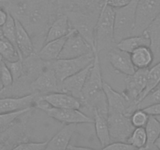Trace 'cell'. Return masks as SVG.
I'll return each instance as SVG.
<instances>
[{
    "label": "cell",
    "mask_w": 160,
    "mask_h": 150,
    "mask_svg": "<svg viewBox=\"0 0 160 150\" xmlns=\"http://www.w3.org/2000/svg\"><path fill=\"white\" fill-rule=\"evenodd\" d=\"M40 97L51 106L64 109H78L81 107V102L70 93L56 92L41 95Z\"/></svg>",
    "instance_id": "15"
},
{
    "label": "cell",
    "mask_w": 160,
    "mask_h": 150,
    "mask_svg": "<svg viewBox=\"0 0 160 150\" xmlns=\"http://www.w3.org/2000/svg\"><path fill=\"white\" fill-rule=\"evenodd\" d=\"M0 58H1V56H0Z\"/></svg>",
    "instance_id": "46"
},
{
    "label": "cell",
    "mask_w": 160,
    "mask_h": 150,
    "mask_svg": "<svg viewBox=\"0 0 160 150\" xmlns=\"http://www.w3.org/2000/svg\"><path fill=\"white\" fill-rule=\"evenodd\" d=\"M31 107H30L24 109L14 111V112H2V113H0V129L9 125L14 120H17L18 117H20V116L23 115V114L31 111Z\"/></svg>",
    "instance_id": "32"
},
{
    "label": "cell",
    "mask_w": 160,
    "mask_h": 150,
    "mask_svg": "<svg viewBox=\"0 0 160 150\" xmlns=\"http://www.w3.org/2000/svg\"><path fill=\"white\" fill-rule=\"evenodd\" d=\"M92 64L93 63L88 66L87 67L81 70V71L78 72V73H74V74L71 75V76L68 77L65 80H63L61 82L62 92L71 94L73 96L78 98L81 102L83 88L85 84L86 79H87Z\"/></svg>",
    "instance_id": "14"
},
{
    "label": "cell",
    "mask_w": 160,
    "mask_h": 150,
    "mask_svg": "<svg viewBox=\"0 0 160 150\" xmlns=\"http://www.w3.org/2000/svg\"><path fill=\"white\" fill-rule=\"evenodd\" d=\"M35 104L38 109L44 111L52 118L63 123H81L86 122H93L94 119L78 109H64L56 108L50 106L38 94Z\"/></svg>",
    "instance_id": "5"
},
{
    "label": "cell",
    "mask_w": 160,
    "mask_h": 150,
    "mask_svg": "<svg viewBox=\"0 0 160 150\" xmlns=\"http://www.w3.org/2000/svg\"><path fill=\"white\" fill-rule=\"evenodd\" d=\"M9 16V12L3 7H0V28L6 23Z\"/></svg>",
    "instance_id": "40"
},
{
    "label": "cell",
    "mask_w": 160,
    "mask_h": 150,
    "mask_svg": "<svg viewBox=\"0 0 160 150\" xmlns=\"http://www.w3.org/2000/svg\"><path fill=\"white\" fill-rule=\"evenodd\" d=\"M71 29L67 15L64 11H62L50 25L45 38V43L67 36Z\"/></svg>",
    "instance_id": "19"
},
{
    "label": "cell",
    "mask_w": 160,
    "mask_h": 150,
    "mask_svg": "<svg viewBox=\"0 0 160 150\" xmlns=\"http://www.w3.org/2000/svg\"><path fill=\"white\" fill-rule=\"evenodd\" d=\"M3 37V34H2V29L0 28V39L2 38Z\"/></svg>",
    "instance_id": "44"
},
{
    "label": "cell",
    "mask_w": 160,
    "mask_h": 150,
    "mask_svg": "<svg viewBox=\"0 0 160 150\" xmlns=\"http://www.w3.org/2000/svg\"><path fill=\"white\" fill-rule=\"evenodd\" d=\"M116 46L120 49L131 53L137 48L142 46H149L150 40L145 32L139 35H131L116 44Z\"/></svg>",
    "instance_id": "24"
},
{
    "label": "cell",
    "mask_w": 160,
    "mask_h": 150,
    "mask_svg": "<svg viewBox=\"0 0 160 150\" xmlns=\"http://www.w3.org/2000/svg\"><path fill=\"white\" fill-rule=\"evenodd\" d=\"M62 11H64L67 15L72 29H74L80 33L90 44L94 51H95V31L100 13H84L81 11L73 9Z\"/></svg>",
    "instance_id": "3"
},
{
    "label": "cell",
    "mask_w": 160,
    "mask_h": 150,
    "mask_svg": "<svg viewBox=\"0 0 160 150\" xmlns=\"http://www.w3.org/2000/svg\"><path fill=\"white\" fill-rule=\"evenodd\" d=\"M160 14V0H138L136 9L135 26L132 35L143 34Z\"/></svg>",
    "instance_id": "7"
},
{
    "label": "cell",
    "mask_w": 160,
    "mask_h": 150,
    "mask_svg": "<svg viewBox=\"0 0 160 150\" xmlns=\"http://www.w3.org/2000/svg\"><path fill=\"white\" fill-rule=\"evenodd\" d=\"M138 2V0H133L128 6L115 9L114 41L116 44L133 34Z\"/></svg>",
    "instance_id": "4"
},
{
    "label": "cell",
    "mask_w": 160,
    "mask_h": 150,
    "mask_svg": "<svg viewBox=\"0 0 160 150\" xmlns=\"http://www.w3.org/2000/svg\"><path fill=\"white\" fill-rule=\"evenodd\" d=\"M128 142L134 145L137 149H145L147 145V134L145 128L144 127L135 128Z\"/></svg>",
    "instance_id": "29"
},
{
    "label": "cell",
    "mask_w": 160,
    "mask_h": 150,
    "mask_svg": "<svg viewBox=\"0 0 160 150\" xmlns=\"http://www.w3.org/2000/svg\"><path fill=\"white\" fill-rule=\"evenodd\" d=\"M160 103V84L150 91L137 104V109H144L148 106Z\"/></svg>",
    "instance_id": "31"
},
{
    "label": "cell",
    "mask_w": 160,
    "mask_h": 150,
    "mask_svg": "<svg viewBox=\"0 0 160 150\" xmlns=\"http://www.w3.org/2000/svg\"><path fill=\"white\" fill-rule=\"evenodd\" d=\"M132 1L133 0H106L105 3L114 9H117L128 6Z\"/></svg>",
    "instance_id": "38"
},
{
    "label": "cell",
    "mask_w": 160,
    "mask_h": 150,
    "mask_svg": "<svg viewBox=\"0 0 160 150\" xmlns=\"http://www.w3.org/2000/svg\"><path fill=\"white\" fill-rule=\"evenodd\" d=\"M106 0H70L68 9L78 10L84 13H100Z\"/></svg>",
    "instance_id": "25"
},
{
    "label": "cell",
    "mask_w": 160,
    "mask_h": 150,
    "mask_svg": "<svg viewBox=\"0 0 160 150\" xmlns=\"http://www.w3.org/2000/svg\"><path fill=\"white\" fill-rule=\"evenodd\" d=\"M67 36L45 42L37 52L38 56L45 62H51L59 59Z\"/></svg>",
    "instance_id": "20"
},
{
    "label": "cell",
    "mask_w": 160,
    "mask_h": 150,
    "mask_svg": "<svg viewBox=\"0 0 160 150\" xmlns=\"http://www.w3.org/2000/svg\"><path fill=\"white\" fill-rule=\"evenodd\" d=\"M0 71H1L2 82L3 86H4V88L12 86L14 82L13 77H12V73H11L9 67H7V65H6V63L3 59H2Z\"/></svg>",
    "instance_id": "35"
},
{
    "label": "cell",
    "mask_w": 160,
    "mask_h": 150,
    "mask_svg": "<svg viewBox=\"0 0 160 150\" xmlns=\"http://www.w3.org/2000/svg\"><path fill=\"white\" fill-rule=\"evenodd\" d=\"M131 60L136 69L150 68L152 66L154 56L149 46H142L131 53Z\"/></svg>",
    "instance_id": "23"
},
{
    "label": "cell",
    "mask_w": 160,
    "mask_h": 150,
    "mask_svg": "<svg viewBox=\"0 0 160 150\" xmlns=\"http://www.w3.org/2000/svg\"><path fill=\"white\" fill-rule=\"evenodd\" d=\"M144 110L148 112L149 115L159 116L160 115V103L159 104L153 105V106H148V107L144 109Z\"/></svg>",
    "instance_id": "39"
},
{
    "label": "cell",
    "mask_w": 160,
    "mask_h": 150,
    "mask_svg": "<svg viewBox=\"0 0 160 150\" xmlns=\"http://www.w3.org/2000/svg\"><path fill=\"white\" fill-rule=\"evenodd\" d=\"M38 93H31L20 97L0 98V113L9 112L31 107L35 102Z\"/></svg>",
    "instance_id": "16"
},
{
    "label": "cell",
    "mask_w": 160,
    "mask_h": 150,
    "mask_svg": "<svg viewBox=\"0 0 160 150\" xmlns=\"http://www.w3.org/2000/svg\"><path fill=\"white\" fill-rule=\"evenodd\" d=\"M78 123H66L49 141L46 149L63 150L67 149L70 143Z\"/></svg>",
    "instance_id": "18"
},
{
    "label": "cell",
    "mask_w": 160,
    "mask_h": 150,
    "mask_svg": "<svg viewBox=\"0 0 160 150\" xmlns=\"http://www.w3.org/2000/svg\"><path fill=\"white\" fill-rule=\"evenodd\" d=\"M31 90L36 93L44 94L62 92L61 83L58 79L56 72L52 67L50 62H47V67L30 84Z\"/></svg>",
    "instance_id": "12"
},
{
    "label": "cell",
    "mask_w": 160,
    "mask_h": 150,
    "mask_svg": "<svg viewBox=\"0 0 160 150\" xmlns=\"http://www.w3.org/2000/svg\"><path fill=\"white\" fill-rule=\"evenodd\" d=\"M48 145V141L42 142H27L17 144V146L14 147V149L19 150H42L46 149Z\"/></svg>",
    "instance_id": "36"
},
{
    "label": "cell",
    "mask_w": 160,
    "mask_h": 150,
    "mask_svg": "<svg viewBox=\"0 0 160 150\" xmlns=\"http://www.w3.org/2000/svg\"><path fill=\"white\" fill-rule=\"evenodd\" d=\"M2 58H0V68H1V62H2ZM4 89V86H3L2 82V79H1V71H0V92Z\"/></svg>",
    "instance_id": "42"
},
{
    "label": "cell",
    "mask_w": 160,
    "mask_h": 150,
    "mask_svg": "<svg viewBox=\"0 0 160 150\" xmlns=\"http://www.w3.org/2000/svg\"><path fill=\"white\" fill-rule=\"evenodd\" d=\"M103 89L107 100L109 112H120L131 116L137 109L136 105L131 102L123 92H119L115 90L109 83L104 81Z\"/></svg>",
    "instance_id": "10"
},
{
    "label": "cell",
    "mask_w": 160,
    "mask_h": 150,
    "mask_svg": "<svg viewBox=\"0 0 160 150\" xmlns=\"http://www.w3.org/2000/svg\"><path fill=\"white\" fill-rule=\"evenodd\" d=\"M15 22L17 48H18L20 57L23 59V58L28 57L36 53L35 48H34L32 38L24 26L17 18H15Z\"/></svg>",
    "instance_id": "17"
},
{
    "label": "cell",
    "mask_w": 160,
    "mask_h": 150,
    "mask_svg": "<svg viewBox=\"0 0 160 150\" xmlns=\"http://www.w3.org/2000/svg\"><path fill=\"white\" fill-rule=\"evenodd\" d=\"M0 56L3 60L9 62L22 59L17 48L4 37L0 39Z\"/></svg>",
    "instance_id": "27"
},
{
    "label": "cell",
    "mask_w": 160,
    "mask_h": 150,
    "mask_svg": "<svg viewBox=\"0 0 160 150\" xmlns=\"http://www.w3.org/2000/svg\"><path fill=\"white\" fill-rule=\"evenodd\" d=\"M107 57L111 67L117 73L129 76L137 70L131 60V53L120 49L116 45L108 50Z\"/></svg>",
    "instance_id": "13"
},
{
    "label": "cell",
    "mask_w": 160,
    "mask_h": 150,
    "mask_svg": "<svg viewBox=\"0 0 160 150\" xmlns=\"http://www.w3.org/2000/svg\"><path fill=\"white\" fill-rule=\"evenodd\" d=\"M149 117V114L145 112L144 109H136L131 116V122L135 128H140V127L145 128L148 123Z\"/></svg>",
    "instance_id": "33"
},
{
    "label": "cell",
    "mask_w": 160,
    "mask_h": 150,
    "mask_svg": "<svg viewBox=\"0 0 160 150\" xmlns=\"http://www.w3.org/2000/svg\"><path fill=\"white\" fill-rule=\"evenodd\" d=\"M154 145H155V148H157V149H160V135L157 138V140L156 141V142H155Z\"/></svg>",
    "instance_id": "43"
},
{
    "label": "cell",
    "mask_w": 160,
    "mask_h": 150,
    "mask_svg": "<svg viewBox=\"0 0 160 150\" xmlns=\"http://www.w3.org/2000/svg\"><path fill=\"white\" fill-rule=\"evenodd\" d=\"M93 51L90 44L81 36V34L74 29H71L67 35L59 59L77 58Z\"/></svg>",
    "instance_id": "11"
},
{
    "label": "cell",
    "mask_w": 160,
    "mask_h": 150,
    "mask_svg": "<svg viewBox=\"0 0 160 150\" xmlns=\"http://www.w3.org/2000/svg\"><path fill=\"white\" fill-rule=\"evenodd\" d=\"M94 127L95 134L102 145V148H104L111 143L110 134H109V125H108L107 117L102 115L96 109L93 112Z\"/></svg>",
    "instance_id": "21"
},
{
    "label": "cell",
    "mask_w": 160,
    "mask_h": 150,
    "mask_svg": "<svg viewBox=\"0 0 160 150\" xmlns=\"http://www.w3.org/2000/svg\"><path fill=\"white\" fill-rule=\"evenodd\" d=\"M0 130H1V129H0Z\"/></svg>",
    "instance_id": "47"
},
{
    "label": "cell",
    "mask_w": 160,
    "mask_h": 150,
    "mask_svg": "<svg viewBox=\"0 0 160 150\" xmlns=\"http://www.w3.org/2000/svg\"><path fill=\"white\" fill-rule=\"evenodd\" d=\"M56 2L62 10H67L70 7V0H56Z\"/></svg>",
    "instance_id": "41"
},
{
    "label": "cell",
    "mask_w": 160,
    "mask_h": 150,
    "mask_svg": "<svg viewBox=\"0 0 160 150\" xmlns=\"http://www.w3.org/2000/svg\"><path fill=\"white\" fill-rule=\"evenodd\" d=\"M115 9L105 3L100 12L95 31V51L100 54L115 46L114 41Z\"/></svg>",
    "instance_id": "2"
},
{
    "label": "cell",
    "mask_w": 160,
    "mask_h": 150,
    "mask_svg": "<svg viewBox=\"0 0 160 150\" xmlns=\"http://www.w3.org/2000/svg\"><path fill=\"white\" fill-rule=\"evenodd\" d=\"M5 61V60H4ZM7 67H9V70L12 73L14 81H17L20 80L23 77V64L22 59L14 61V62H9V61H5Z\"/></svg>",
    "instance_id": "34"
},
{
    "label": "cell",
    "mask_w": 160,
    "mask_h": 150,
    "mask_svg": "<svg viewBox=\"0 0 160 150\" xmlns=\"http://www.w3.org/2000/svg\"><path fill=\"white\" fill-rule=\"evenodd\" d=\"M160 84V61L157 63L152 66L148 70V83L145 90L142 93L139 101L142 99L150 91L152 90ZM138 101V102H139Z\"/></svg>",
    "instance_id": "28"
},
{
    "label": "cell",
    "mask_w": 160,
    "mask_h": 150,
    "mask_svg": "<svg viewBox=\"0 0 160 150\" xmlns=\"http://www.w3.org/2000/svg\"><path fill=\"white\" fill-rule=\"evenodd\" d=\"M150 40V48L154 56L152 66L160 61V14L145 31Z\"/></svg>",
    "instance_id": "22"
},
{
    "label": "cell",
    "mask_w": 160,
    "mask_h": 150,
    "mask_svg": "<svg viewBox=\"0 0 160 150\" xmlns=\"http://www.w3.org/2000/svg\"><path fill=\"white\" fill-rule=\"evenodd\" d=\"M149 68L137 69L133 74L126 76L124 80V89L123 92L128 99L136 105L145 90L148 83V74Z\"/></svg>",
    "instance_id": "9"
},
{
    "label": "cell",
    "mask_w": 160,
    "mask_h": 150,
    "mask_svg": "<svg viewBox=\"0 0 160 150\" xmlns=\"http://www.w3.org/2000/svg\"><path fill=\"white\" fill-rule=\"evenodd\" d=\"M155 117H156V118H157L158 120H159V122H160V115H159V116H155Z\"/></svg>",
    "instance_id": "45"
},
{
    "label": "cell",
    "mask_w": 160,
    "mask_h": 150,
    "mask_svg": "<svg viewBox=\"0 0 160 150\" xmlns=\"http://www.w3.org/2000/svg\"></svg>",
    "instance_id": "48"
},
{
    "label": "cell",
    "mask_w": 160,
    "mask_h": 150,
    "mask_svg": "<svg viewBox=\"0 0 160 150\" xmlns=\"http://www.w3.org/2000/svg\"><path fill=\"white\" fill-rule=\"evenodd\" d=\"M103 149H112V150H134L137 149L134 145L128 142H112L109 145L105 147Z\"/></svg>",
    "instance_id": "37"
},
{
    "label": "cell",
    "mask_w": 160,
    "mask_h": 150,
    "mask_svg": "<svg viewBox=\"0 0 160 150\" xmlns=\"http://www.w3.org/2000/svg\"><path fill=\"white\" fill-rule=\"evenodd\" d=\"M103 78L101 61L98 52H95V60L89 71L82 90L81 110L93 118L94 109L108 117V104L103 89Z\"/></svg>",
    "instance_id": "1"
},
{
    "label": "cell",
    "mask_w": 160,
    "mask_h": 150,
    "mask_svg": "<svg viewBox=\"0 0 160 150\" xmlns=\"http://www.w3.org/2000/svg\"><path fill=\"white\" fill-rule=\"evenodd\" d=\"M2 31L3 37L6 38L7 40H9L16 48H17V34H16V22L15 18L12 14L9 12L8 19L6 20V23L1 28ZM18 50V48H17ZM19 52V51H18Z\"/></svg>",
    "instance_id": "30"
},
{
    "label": "cell",
    "mask_w": 160,
    "mask_h": 150,
    "mask_svg": "<svg viewBox=\"0 0 160 150\" xmlns=\"http://www.w3.org/2000/svg\"><path fill=\"white\" fill-rule=\"evenodd\" d=\"M147 134V145L145 149L155 148V142L160 135V122L155 116L150 115L145 127Z\"/></svg>",
    "instance_id": "26"
},
{
    "label": "cell",
    "mask_w": 160,
    "mask_h": 150,
    "mask_svg": "<svg viewBox=\"0 0 160 150\" xmlns=\"http://www.w3.org/2000/svg\"><path fill=\"white\" fill-rule=\"evenodd\" d=\"M95 52L96 51L91 52L84 56L72 59H58L54 61H51L50 64L61 83L68 77L81 71L88 66L93 63L95 60Z\"/></svg>",
    "instance_id": "6"
},
{
    "label": "cell",
    "mask_w": 160,
    "mask_h": 150,
    "mask_svg": "<svg viewBox=\"0 0 160 150\" xmlns=\"http://www.w3.org/2000/svg\"><path fill=\"white\" fill-rule=\"evenodd\" d=\"M111 142H128L135 127L131 122V116L120 112H109L107 117Z\"/></svg>",
    "instance_id": "8"
}]
</instances>
